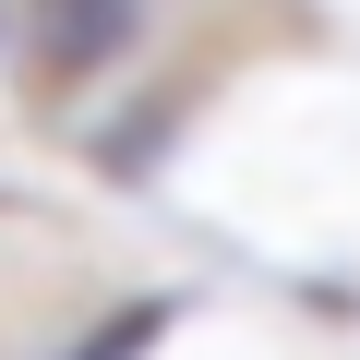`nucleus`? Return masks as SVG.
Listing matches in <instances>:
<instances>
[{"instance_id": "obj_1", "label": "nucleus", "mask_w": 360, "mask_h": 360, "mask_svg": "<svg viewBox=\"0 0 360 360\" xmlns=\"http://www.w3.org/2000/svg\"><path fill=\"white\" fill-rule=\"evenodd\" d=\"M120 25H132V0H49V72L108 60V49H120Z\"/></svg>"}, {"instance_id": "obj_2", "label": "nucleus", "mask_w": 360, "mask_h": 360, "mask_svg": "<svg viewBox=\"0 0 360 360\" xmlns=\"http://www.w3.org/2000/svg\"><path fill=\"white\" fill-rule=\"evenodd\" d=\"M144 348H156V312H120V324H108L96 348H72V360H144Z\"/></svg>"}]
</instances>
